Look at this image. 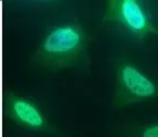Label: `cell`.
Listing matches in <instances>:
<instances>
[{
	"instance_id": "6da1fadb",
	"label": "cell",
	"mask_w": 158,
	"mask_h": 137,
	"mask_svg": "<svg viewBox=\"0 0 158 137\" xmlns=\"http://www.w3.org/2000/svg\"><path fill=\"white\" fill-rule=\"evenodd\" d=\"M87 44L89 36L81 24L59 23L46 30L30 64L48 71L73 67L84 59Z\"/></svg>"
},
{
	"instance_id": "5b68a950",
	"label": "cell",
	"mask_w": 158,
	"mask_h": 137,
	"mask_svg": "<svg viewBox=\"0 0 158 137\" xmlns=\"http://www.w3.org/2000/svg\"><path fill=\"white\" fill-rule=\"evenodd\" d=\"M133 137H158V120L136 126L133 132Z\"/></svg>"
},
{
	"instance_id": "277c9868",
	"label": "cell",
	"mask_w": 158,
	"mask_h": 137,
	"mask_svg": "<svg viewBox=\"0 0 158 137\" xmlns=\"http://www.w3.org/2000/svg\"><path fill=\"white\" fill-rule=\"evenodd\" d=\"M3 111L10 121L26 131L46 133L52 130L43 107L27 96L7 91L3 97Z\"/></svg>"
},
{
	"instance_id": "3957f363",
	"label": "cell",
	"mask_w": 158,
	"mask_h": 137,
	"mask_svg": "<svg viewBox=\"0 0 158 137\" xmlns=\"http://www.w3.org/2000/svg\"><path fill=\"white\" fill-rule=\"evenodd\" d=\"M102 21L136 39L157 33L146 6L139 0H110Z\"/></svg>"
},
{
	"instance_id": "7a4b0ae2",
	"label": "cell",
	"mask_w": 158,
	"mask_h": 137,
	"mask_svg": "<svg viewBox=\"0 0 158 137\" xmlns=\"http://www.w3.org/2000/svg\"><path fill=\"white\" fill-rule=\"evenodd\" d=\"M158 96V83L128 61L116 65L112 106L118 110L145 103Z\"/></svg>"
}]
</instances>
